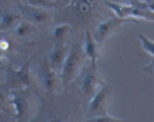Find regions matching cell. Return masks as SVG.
<instances>
[{"mask_svg":"<svg viewBox=\"0 0 154 122\" xmlns=\"http://www.w3.org/2000/svg\"><path fill=\"white\" fill-rule=\"evenodd\" d=\"M87 122H123V120L116 117L111 116L108 113L98 115L96 116L90 117L88 119L86 120Z\"/></svg>","mask_w":154,"mask_h":122,"instance_id":"19","label":"cell"},{"mask_svg":"<svg viewBox=\"0 0 154 122\" xmlns=\"http://www.w3.org/2000/svg\"><path fill=\"white\" fill-rule=\"evenodd\" d=\"M34 56L28 58L21 64L18 68H15L11 64L4 66L5 72V82L11 88H29L32 85L33 77L32 74L31 64Z\"/></svg>","mask_w":154,"mask_h":122,"instance_id":"3","label":"cell"},{"mask_svg":"<svg viewBox=\"0 0 154 122\" xmlns=\"http://www.w3.org/2000/svg\"><path fill=\"white\" fill-rule=\"evenodd\" d=\"M36 78L42 88L51 94L57 93L63 86L60 74L51 68L46 56L39 61L36 69Z\"/></svg>","mask_w":154,"mask_h":122,"instance_id":"4","label":"cell"},{"mask_svg":"<svg viewBox=\"0 0 154 122\" xmlns=\"http://www.w3.org/2000/svg\"><path fill=\"white\" fill-rule=\"evenodd\" d=\"M23 4L45 9H54L58 7L57 0H21Z\"/></svg>","mask_w":154,"mask_h":122,"instance_id":"16","label":"cell"},{"mask_svg":"<svg viewBox=\"0 0 154 122\" xmlns=\"http://www.w3.org/2000/svg\"><path fill=\"white\" fill-rule=\"evenodd\" d=\"M105 5L120 18H132V13L133 10V4H123L111 0H105Z\"/></svg>","mask_w":154,"mask_h":122,"instance_id":"13","label":"cell"},{"mask_svg":"<svg viewBox=\"0 0 154 122\" xmlns=\"http://www.w3.org/2000/svg\"><path fill=\"white\" fill-rule=\"evenodd\" d=\"M111 94H112V87L110 85L103 83L99 87L97 91L90 100V104H89L90 117L107 113V109L109 104Z\"/></svg>","mask_w":154,"mask_h":122,"instance_id":"6","label":"cell"},{"mask_svg":"<svg viewBox=\"0 0 154 122\" xmlns=\"http://www.w3.org/2000/svg\"><path fill=\"white\" fill-rule=\"evenodd\" d=\"M2 70H4V66L0 65V72H1Z\"/></svg>","mask_w":154,"mask_h":122,"instance_id":"22","label":"cell"},{"mask_svg":"<svg viewBox=\"0 0 154 122\" xmlns=\"http://www.w3.org/2000/svg\"><path fill=\"white\" fill-rule=\"evenodd\" d=\"M133 22L139 24V21L135 18H120L117 16L110 18L100 22L92 33L93 39L97 43H102L116 30L125 23Z\"/></svg>","mask_w":154,"mask_h":122,"instance_id":"5","label":"cell"},{"mask_svg":"<svg viewBox=\"0 0 154 122\" xmlns=\"http://www.w3.org/2000/svg\"><path fill=\"white\" fill-rule=\"evenodd\" d=\"M138 38L139 39L141 43V48L145 51L147 53L151 56L154 57V42L150 39H149L147 36L142 34H138Z\"/></svg>","mask_w":154,"mask_h":122,"instance_id":"18","label":"cell"},{"mask_svg":"<svg viewBox=\"0 0 154 122\" xmlns=\"http://www.w3.org/2000/svg\"><path fill=\"white\" fill-rule=\"evenodd\" d=\"M143 71L146 72L147 74H149L150 76L153 77V58H152L151 61H150V64H148V65L143 67Z\"/></svg>","mask_w":154,"mask_h":122,"instance_id":"20","label":"cell"},{"mask_svg":"<svg viewBox=\"0 0 154 122\" xmlns=\"http://www.w3.org/2000/svg\"><path fill=\"white\" fill-rule=\"evenodd\" d=\"M37 26L32 22L22 19L19 23L12 30L14 35L18 39H26L32 34H35Z\"/></svg>","mask_w":154,"mask_h":122,"instance_id":"14","label":"cell"},{"mask_svg":"<svg viewBox=\"0 0 154 122\" xmlns=\"http://www.w3.org/2000/svg\"><path fill=\"white\" fill-rule=\"evenodd\" d=\"M53 47L45 56L51 68L60 74L70 46L66 43H53Z\"/></svg>","mask_w":154,"mask_h":122,"instance_id":"9","label":"cell"},{"mask_svg":"<svg viewBox=\"0 0 154 122\" xmlns=\"http://www.w3.org/2000/svg\"><path fill=\"white\" fill-rule=\"evenodd\" d=\"M97 70V68H93L90 66L89 70H86L81 76L80 82L81 93L88 100L92 98L99 89V87L103 84L99 79Z\"/></svg>","mask_w":154,"mask_h":122,"instance_id":"8","label":"cell"},{"mask_svg":"<svg viewBox=\"0 0 154 122\" xmlns=\"http://www.w3.org/2000/svg\"><path fill=\"white\" fill-rule=\"evenodd\" d=\"M34 105L29 88L11 89L5 112L17 121H27L32 116Z\"/></svg>","mask_w":154,"mask_h":122,"instance_id":"1","label":"cell"},{"mask_svg":"<svg viewBox=\"0 0 154 122\" xmlns=\"http://www.w3.org/2000/svg\"><path fill=\"white\" fill-rule=\"evenodd\" d=\"M73 1L74 0H57L58 3H60L65 7H68V6L70 5Z\"/></svg>","mask_w":154,"mask_h":122,"instance_id":"21","label":"cell"},{"mask_svg":"<svg viewBox=\"0 0 154 122\" xmlns=\"http://www.w3.org/2000/svg\"><path fill=\"white\" fill-rule=\"evenodd\" d=\"M11 88L5 82H0V112H5L10 95Z\"/></svg>","mask_w":154,"mask_h":122,"instance_id":"17","label":"cell"},{"mask_svg":"<svg viewBox=\"0 0 154 122\" xmlns=\"http://www.w3.org/2000/svg\"><path fill=\"white\" fill-rule=\"evenodd\" d=\"M72 27L68 22H63L56 25L51 34V41L53 43H66V40L72 32Z\"/></svg>","mask_w":154,"mask_h":122,"instance_id":"15","label":"cell"},{"mask_svg":"<svg viewBox=\"0 0 154 122\" xmlns=\"http://www.w3.org/2000/svg\"><path fill=\"white\" fill-rule=\"evenodd\" d=\"M22 19L18 10L3 11L0 15V32L12 31Z\"/></svg>","mask_w":154,"mask_h":122,"instance_id":"12","label":"cell"},{"mask_svg":"<svg viewBox=\"0 0 154 122\" xmlns=\"http://www.w3.org/2000/svg\"><path fill=\"white\" fill-rule=\"evenodd\" d=\"M86 56L82 46L79 44H72L69 46V52L60 73L63 87L72 83L80 75Z\"/></svg>","mask_w":154,"mask_h":122,"instance_id":"2","label":"cell"},{"mask_svg":"<svg viewBox=\"0 0 154 122\" xmlns=\"http://www.w3.org/2000/svg\"><path fill=\"white\" fill-rule=\"evenodd\" d=\"M17 10L23 19L35 25L50 23L52 19V16L49 12L50 9L23 4L18 6Z\"/></svg>","mask_w":154,"mask_h":122,"instance_id":"7","label":"cell"},{"mask_svg":"<svg viewBox=\"0 0 154 122\" xmlns=\"http://www.w3.org/2000/svg\"><path fill=\"white\" fill-rule=\"evenodd\" d=\"M97 44L99 43L95 41L92 33L90 31H86L82 49L86 58H88L90 60V66L93 68H97L96 61L99 57Z\"/></svg>","mask_w":154,"mask_h":122,"instance_id":"11","label":"cell"},{"mask_svg":"<svg viewBox=\"0 0 154 122\" xmlns=\"http://www.w3.org/2000/svg\"><path fill=\"white\" fill-rule=\"evenodd\" d=\"M133 4L132 17L135 19H142L153 22L154 21L153 0H143L135 1Z\"/></svg>","mask_w":154,"mask_h":122,"instance_id":"10","label":"cell"},{"mask_svg":"<svg viewBox=\"0 0 154 122\" xmlns=\"http://www.w3.org/2000/svg\"><path fill=\"white\" fill-rule=\"evenodd\" d=\"M147 1H150V0H147Z\"/></svg>","mask_w":154,"mask_h":122,"instance_id":"23","label":"cell"}]
</instances>
